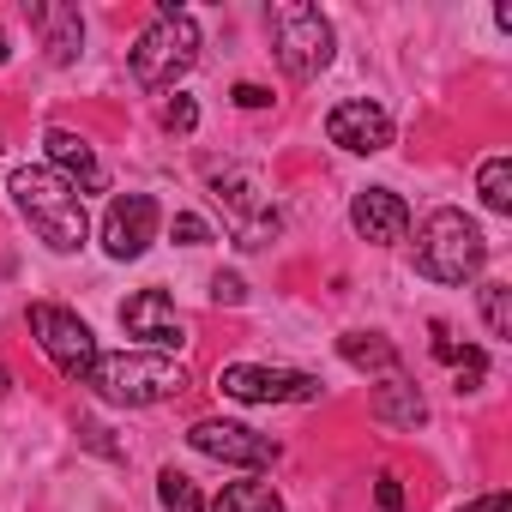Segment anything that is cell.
Masks as SVG:
<instances>
[{"mask_svg":"<svg viewBox=\"0 0 512 512\" xmlns=\"http://www.w3.org/2000/svg\"><path fill=\"white\" fill-rule=\"evenodd\" d=\"M193 452L217 458V464H247V470H260V464H278V440L272 434H253L241 422H193L187 428Z\"/></svg>","mask_w":512,"mask_h":512,"instance_id":"9c48e42d","label":"cell"},{"mask_svg":"<svg viewBox=\"0 0 512 512\" xmlns=\"http://www.w3.org/2000/svg\"><path fill=\"white\" fill-rule=\"evenodd\" d=\"M434 356L458 368V392H476L482 374H488V356H482V350H458V344L446 338V326H434Z\"/></svg>","mask_w":512,"mask_h":512,"instance_id":"ac0fdd59","label":"cell"},{"mask_svg":"<svg viewBox=\"0 0 512 512\" xmlns=\"http://www.w3.org/2000/svg\"><path fill=\"white\" fill-rule=\"evenodd\" d=\"M217 512H284V500L266 482H229L217 494Z\"/></svg>","mask_w":512,"mask_h":512,"instance_id":"d6986e66","label":"cell"},{"mask_svg":"<svg viewBox=\"0 0 512 512\" xmlns=\"http://www.w3.org/2000/svg\"><path fill=\"white\" fill-rule=\"evenodd\" d=\"M43 145H49V169H55V175H61V181H67L79 199L109 187V169L97 163V151H91L79 133H67V127H49V139H43Z\"/></svg>","mask_w":512,"mask_h":512,"instance_id":"4fadbf2b","label":"cell"},{"mask_svg":"<svg viewBox=\"0 0 512 512\" xmlns=\"http://www.w3.org/2000/svg\"><path fill=\"white\" fill-rule=\"evenodd\" d=\"M338 356H344L350 368H380V374H398V350H392L386 338H374V332H344V338H338Z\"/></svg>","mask_w":512,"mask_h":512,"instance_id":"e0dca14e","label":"cell"},{"mask_svg":"<svg viewBox=\"0 0 512 512\" xmlns=\"http://www.w3.org/2000/svg\"><path fill=\"white\" fill-rule=\"evenodd\" d=\"M374 500H380V512H404V488H398V476H380V482H374Z\"/></svg>","mask_w":512,"mask_h":512,"instance_id":"484cf974","label":"cell"},{"mask_svg":"<svg viewBox=\"0 0 512 512\" xmlns=\"http://www.w3.org/2000/svg\"><path fill=\"white\" fill-rule=\"evenodd\" d=\"M31 338L43 344V356L67 374V380H91V368H97V338H91V326L79 320V314H67V308H55V302H37L31 308Z\"/></svg>","mask_w":512,"mask_h":512,"instance_id":"8992f818","label":"cell"},{"mask_svg":"<svg viewBox=\"0 0 512 512\" xmlns=\"http://www.w3.org/2000/svg\"><path fill=\"white\" fill-rule=\"evenodd\" d=\"M326 139L344 145V151H356V157H374V151L392 145V115L380 103H368V97H350V103H338L326 115Z\"/></svg>","mask_w":512,"mask_h":512,"instance_id":"8fae6325","label":"cell"},{"mask_svg":"<svg viewBox=\"0 0 512 512\" xmlns=\"http://www.w3.org/2000/svg\"><path fill=\"white\" fill-rule=\"evenodd\" d=\"M157 223H163V211H157L151 193H121V199L109 205V217H103V247H109V260H139V253L151 247V235H157Z\"/></svg>","mask_w":512,"mask_h":512,"instance_id":"30bf717a","label":"cell"},{"mask_svg":"<svg viewBox=\"0 0 512 512\" xmlns=\"http://www.w3.org/2000/svg\"><path fill=\"white\" fill-rule=\"evenodd\" d=\"M211 302H223V308H241V302H247V284H241L235 272H217V278H211Z\"/></svg>","mask_w":512,"mask_h":512,"instance_id":"d4e9b609","label":"cell"},{"mask_svg":"<svg viewBox=\"0 0 512 512\" xmlns=\"http://www.w3.org/2000/svg\"><path fill=\"white\" fill-rule=\"evenodd\" d=\"M13 199H19V211L31 217V229H37L55 253H79V247H85V235H91L85 199H79L49 163H25V169H13Z\"/></svg>","mask_w":512,"mask_h":512,"instance_id":"6da1fadb","label":"cell"},{"mask_svg":"<svg viewBox=\"0 0 512 512\" xmlns=\"http://www.w3.org/2000/svg\"><path fill=\"white\" fill-rule=\"evenodd\" d=\"M482 266H488V235L476 229V217H464V211H452V205H440V211L422 217V229H416V272H422V278H434V284H464V278H476Z\"/></svg>","mask_w":512,"mask_h":512,"instance_id":"7a4b0ae2","label":"cell"},{"mask_svg":"<svg viewBox=\"0 0 512 512\" xmlns=\"http://www.w3.org/2000/svg\"><path fill=\"white\" fill-rule=\"evenodd\" d=\"M272 49H278V67L290 79L326 73V61H332V25H326V13L308 7V0H284V7H272Z\"/></svg>","mask_w":512,"mask_h":512,"instance_id":"5b68a950","label":"cell"},{"mask_svg":"<svg viewBox=\"0 0 512 512\" xmlns=\"http://www.w3.org/2000/svg\"><path fill=\"white\" fill-rule=\"evenodd\" d=\"M476 187H482V205H488V211H500V217L512 211V163H506V157H488V163L476 169Z\"/></svg>","mask_w":512,"mask_h":512,"instance_id":"ffe728a7","label":"cell"},{"mask_svg":"<svg viewBox=\"0 0 512 512\" xmlns=\"http://www.w3.org/2000/svg\"><path fill=\"white\" fill-rule=\"evenodd\" d=\"M211 193H217V205L229 211V229H235V247H266V241H278V211H272V199L260 193V181L253 175H241V169H217L211 175Z\"/></svg>","mask_w":512,"mask_h":512,"instance_id":"52a82bcc","label":"cell"},{"mask_svg":"<svg viewBox=\"0 0 512 512\" xmlns=\"http://www.w3.org/2000/svg\"><path fill=\"white\" fill-rule=\"evenodd\" d=\"M121 326H127V338L151 344L157 356H163V350H181V344H187V320L175 314V302H169L163 290H139L133 302H121Z\"/></svg>","mask_w":512,"mask_h":512,"instance_id":"7c38bea8","label":"cell"},{"mask_svg":"<svg viewBox=\"0 0 512 512\" xmlns=\"http://www.w3.org/2000/svg\"><path fill=\"white\" fill-rule=\"evenodd\" d=\"M163 127H169V133H193V127H199V109H193V97H175V103L163 109Z\"/></svg>","mask_w":512,"mask_h":512,"instance_id":"cb8c5ba5","label":"cell"},{"mask_svg":"<svg viewBox=\"0 0 512 512\" xmlns=\"http://www.w3.org/2000/svg\"><path fill=\"white\" fill-rule=\"evenodd\" d=\"M374 416H380L386 428H416V422L428 416V404H422V392H416L404 374H386V380L374 386Z\"/></svg>","mask_w":512,"mask_h":512,"instance_id":"2e32d148","label":"cell"},{"mask_svg":"<svg viewBox=\"0 0 512 512\" xmlns=\"http://www.w3.org/2000/svg\"><path fill=\"white\" fill-rule=\"evenodd\" d=\"M25 19L43 31V49H49V61H55V67L79 61V43H85V19H79V7H55V0H25Z\"/></svg>","mask_w":512,"mask_h":512,"instance_id":"9a60e30c","label":"cell"},{"mask_svg":"<svg viewBox=\"0 0 512 512\" xmlns=\"http://www.w3.org/2000/svg\"><path fill=\"white\" fill-rule=\"evenodd\" d=\"M199 61V25L187 7H175V0H163L157 19L145 25V37L133 43V79L145 91H169L175 79H187Z\"/></svg>","mask_w":512,"mask_h":512,"instance_id":"3957f363","label":"cell"},{"mask_svg":"<svg viewBox=\"0 0 512 512\" xmlns=\"http://www.w3.org/2000/svg\"><path fill=\"white\" fill-rule=\"evenodd\" d=\"M350 223H356V235H362V241L392 247V241H404V235H410V205H404L392 187H368V193H356Z\"/></svg>","mask_w":512,"mask_h":512,"instance_id":"5bb4252c","label":"cell"},{"mask_svg":"<svg viewBox=\"0 0 512 512\" xmlns=\"http://www.w3.org/2000/svg\"><path fill=\"white\" fill-rule=\"evenodd\" d=\"M223 398L235 404H314L320 398V380L314 374H296V368H253V362H229L217 374Z\"/></svg>","mask_w":512,"mask_h":512,"instance_id":"ba28073f","label":"cell"},{"mask_svg":"<svg viewBox=\"0 0 512 512\" xmlns=\"http://www.w3.org/2000/svg\"><path fill=\"white\" fill-rule=\"evenodd\" d=\"M169 229H175V241H181V247H205V241H211V223H205V217H193V211H181Z\"/></svg>","mask_w":512,"mask_h":512,"instance_id":"603a6c76","label":"cell"},{"mask_svg":"<svg viewBox=\"0 0 512 512\" xmlns=\"http://www.w3.org/2000/svg\"><path fill=\"white\" fill-rule=\"evenodd\" d=\"M482 320H488V332L494 338H512V284H482Z\"/></svg>","mask_w":512,"mask_h":512,"instance_id":"44dd1931","label":"cell"},{"mask_svg":"<svg viewBox=\"0 0 512 512\" xmlns=\"http://www.w3.org/2000/svg\"><path fill=\"white\" fill-rule=\"evenodd\" d=\"M7 55H13V49H7V31H0V67H7Z\"/></svg>","mask_w":512,"mask_h":512,"instance_id":"f1b7e54d","label":"cell"},{"mask_svg":"<svg viewBox=\"0 0 512 512\" xmlns=\"http://www.w3.org/2000/svg\"><path fill=\"white\" fill-rule=\"evenodd\" d=\"M157 494H163V506H169V512H205V500H199L193 476H181V470H163V476H157Z\"/></svg>","mask_w":512,"mask_h":512,"instance_id":"7402d4cb","label":"cell"},{"mask_svg":"<svg viewBox=\"0 0 512 512\" xmlns=\"http://www.w3.org/2000/svg\"><path fill=\"white\" fill-rule=\"evenodd\" d=\"M229 97H235L241 109H266V103H272V91H260V85H235Z\"/></svg>","mask_w":512,"mask_h":512,"instance_id":"4316f807","label":"cell"},{"mask_svg":"<svg viewBox=\"0 0 512 512\" xmlns=\"http://www.w3.org/2000/svg\"><path fill=\"white\" fill-rule=\"evenodd\" d=\"M103 404H163V398H175L181 386H187V368L175 362V356H145V350H121V356H97V368H91V380H85Z\"/></svg>","mask_w":512,"mask_h":512,"instance_id":"277c9868","label":"cell"},{"mask_svg":"<svg viewBox=\"0 0 512 512\" xmlns=\"http://www.w3.org/2000/svg\"><path fill=\"white\" fill-rule=\"evenodd\" d=\"M458 512H512V500H506V494H482V500H470V506H458Z\"/></svg>","mask_w":512,"mask_h":512,"instance_id":"83f0119b","label":"cell"}]
</instances>
